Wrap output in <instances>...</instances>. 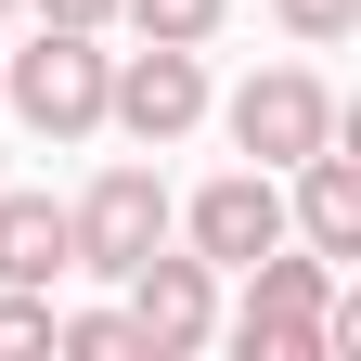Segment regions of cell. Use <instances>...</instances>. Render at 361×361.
<instances>
[{
    "instance_id": "1",
    "label": "cell",
    "mask_w": 361,
    "mask_h": 361,
    "mask_svg": "<svg viewBox=\"0 0 361 361\" xmlns=\"http://www.w3.org/2000/svg\"><path fill=\"white\" fill-rule=\"evenodd\" d=\"M104 78H116V52H90V26H39L26 52H0V104L39 142H90L104 129Z\"/></svg>"
},
{
    "instance_id": "2",
    "label": "cell",
    "mask_w": 361,
    "mask_h": 361,
    "mask_svg": "<svg viewBox=\"0 0 361 361\" xmlns=\"http://www.w3.org/2000/svg\"><path fill=\"white\" fill-rule=\"evenodd\" d=\"M245 271H258V284H245L233 348H245V361H323V348H336V323H323V310H336V258H284V245H271V258H245Z\"/></svg>"
},
{
    "instance_id": "3",
    "label": "cell",
    "mask_w": 361,
    "mask_h": 361,
    "mask_svg": "<svg viewBox=\"0 0 361 361\" xmlns=\"http://www.w3.org/2000/svg\"><path fill=\"white\" fill-rule=\"evenodd\" d=\"M65 245H78V271H104V284H116L129 258L168 245V180H155V168H104V180L65 207Z\"/></svg>"
},
{
    "instance_id": "4",
    "label": "cell",
    "mask_w": 361,
    "mask_h": 361,
    "mask_svg": "<svg viewBox=\"0 0 361 361\" xmlns=\"http://www.w3.org/2000/svg\"><path fill=\"white\" fill-rule=\"evenodd\" d=\"M116 284H129V336H142V361H180V348H207L219 336V271L207 258H129L116 271Z\"/></svg>"
},
{
    "instance_id": "5",
    "label": "cell",
    "mask_w": 361,
    "mask_h": 361,
    "mask_svg": "<svg viewBox=\"0 0 361 361\" xmlns=\"http://www.w3.org/2000/svg\"><path fill=\"white\" fill-rule=\"evenodd\" d=\"M104 116L129 129V142H180V129L207 116V65H194V39H142V52L104 78Z\"/></svg>"
},
{
    "instance_id": "6",
    "label": "cell",
    "mask_w": 361,
    "mask_h": 361,
    "mask_svg": "<svg viewBox=\"0 0 361 361\" xmlns=\"http://www.w3.org/2000/svg\"><path fill=\"white\" fill-rule=\"evenodd\" d=\"M233 142H245L258 168L323 155V142H336V90L310 78V65H271V78H245V90H233Z\"/></svg>"
},
{
    "instance_id": "7",
    "label": "cell",
    "mask_w": 361,
    "mask_h": 361,
    "mask_svg": "<svg viewBox=\"0 0 361 361\" xmlns=\"http://www.w3.org/2000/svg\"><path fill=\"white\" fill-rule=\"evenodd\" d=\"M168 219L194 233V258H207V271H245V258L284 245V180H271V168H219L207 194H194V207H168Z\"/></svg>"
},
{
    "instance_id": "8",
    "label": "cell",
    "mask_w": 361,
    "mask_h": 361,
    "mask_svg": "<svg viewBox=\"0 0 361 361\" xmlns=\"http://www.w3.org/2000/svg\"><path fill=\"white\" fill-rule=\"evenodd\" d=\"M284 233H310V258H361V155H297V207Z\"/></svg>"
},
{
    "instance_id": "9",
    "label": "cell",
    "mask_w": 361,
    "mask_h": 361,
    "mask_svg": "<svg viewBox=\"0 0 361 361\" xmlns=\"http://www.w3.org/2000/svg\"><path fill=\"white\" fill-rule=\"evenodd\" d=\"M52 271H78L65 207L52 194H0V284H39V297H52Z\"/></svg>"
},
{
    "instance_id": "10",
    "label": "cell",
    "mask_w": 361,
    "mask_h": 361,
    "mask_svg": "<svg viewBox=\"0 0 361 361\" xmlns=\"http://www.w3.org/2000/svg\"><path fill=\"white\" fill-rule=\"evenodd\" d=\"M116 13L142 26V39H194V52H207V39H219V13H233V0H116Z\"/></svg>"
},
{
    "instance_id": "11",
    "label": "cell",
    "mask_w": 361,
    "mask_h": 361,
    "mask_svg": "<svg viewBox=\"0 0 361 361\" xmlns=\"http://www.w3.org/2000/svg\"><path fill=\"white\" fill-rule=\"evenodd\" d=\"M52 348H78V361H142L129 310H78V323H52Z\"/></svg>"
},
{
    "instance_id": "12",
    "label": "cell",
    "mask_w": 361,
    "mask_h": 361,
    "mask_svg": "<svg viewBox=\"0 0 361 361\" xmlns=\"http://www.w3.org/2000/svg\"><path fill=\"white\" fill-rule=\"evenodd\" d=\"M26 348H52V297H39V284H0V361H26Z\"/></svg>"
},
{
    "instance_id": "13",
    "label": "cell",
    "mask_w": 361,
    "mask_h": 361,
    "mask_svg": "<svg viewBox=\"0 0 361 361\" xmlns=\"http://www.w3.org/2000/svg\"><path fill=\"white\" fill-rule=\"evenodd\" d=\"M271 13H284L297 39H348V26H361V0H271Z\"/></svg>"
},
{
    "instance_id": "14",
    "label": "cell",
    "mask_w": 361,
    "mask_h": 361,
    "mask_svg": "<svg viewBox=\"0 0 361 361\" xmlns=\"http://www.w3.org/2000/svg\"><path fill=\"white\" fill-rule=\"evenodd\" d=\"M104 13L116 0H39V26H90V39H104Z\"/></svg>"
},
{
    "instance_id": "15",
    "label": "cell",
    "mask_w": 361,
    "mask_h": 361,
    "mask_svg": "<svg viewBox=\"0 0 361 361\" xmlns=\"http://www.w3.org/2000/svg\"><path fill=\"white\" fill-rule=\"evenodd\" d=\"M0 13H13V0H0Z\"/></svg>"
}]
</instances>
